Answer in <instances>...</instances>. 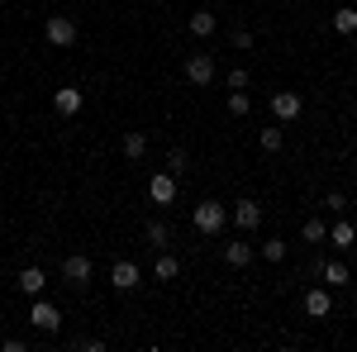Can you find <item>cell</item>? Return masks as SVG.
Returning <instances> with one entry per match:
<instances>
[{
	"label": "cell",
	"mask_w": 357,
	"mask_h": 352,
	"mask_svg": "<svg viewBox=\"0 0 357 352\" xmlns=\"http://www.w3.org/2000/svg\"><path fill=\"white\" fill-rule=\"evenodd\" d=\"M191 224H195V234L215 238L224 224H229V205H220V200H200V205L191 210Z\"/></svg>",
	"instance_id": "6da1fadb"
},
{
	"label": "cell",
	"mask_w": 357,
	"mask_h": 352,
	"mask_svg": "<svg viewBox=\"0 0 357 352\" xmlns=\"http://www.w3.org/2000/svg\"><path fill=\"white\" fill-rule=\"evenodd\" d=\"M43 33H48L53 48H77V20H72V15H48Z\"/></svg>",
	"instance_id": "7a4b0ae2"
},
{
	"label": "cell",
	"mask_w": 357,
	"mask_h": 352,
	"mask_svg": "<svg viewBox=\"0 0 357 352\" xmlns=\"http://www.w3.org/2000/svg\"><path fill=\"white\" fill-rule=\"evenodd\" d=\"M29 324L38 328V333H57V328H62V309L48 305L43 296H33V305H29Z\"/></svg>",
	"instance_id": "3957f363"
},
{
	"label": "cell",
	"mask_w": 357,
	"mask_h": 352,
	"mask_svg": "<svg viewBox=\"0 0 357 352\" xmlns=\"http://www.w3.org/2000/svg\"><path fill=\"white\" fill-rule=\"evenodd\" d=\"M82 105H86V91H82V86H57V91H53V109L62 114V119H77Z\"/></svg>",
	"instance_id": "277c9868"
},
{
	"label": "cell",
	"mask_w": 357,
	"mask_h": 352,
	"mask_svg": "<svg viewBox=\"0 0 357 352\" xmlns=\"http://www.w3.org/2000/svg\"><path fill=\"white\" fill-rule=\"evenodd\" d=\"M91 271H96V267H91V257H86V252H72V257L62 262V281L82 291V286H91Z\"/></svg>",
	"instance_id": "5b68a950"
},
{
	"label": "cell",
	"mask_w": 357,
	"mask_h": 352,
	"mask_svg": "<svg viewBox=\"0 0 357 352\" xmlns=\"http://www.w3.org/2000/svg\"><path fill=\"white\" fill-rule=\"evenodd\" d=\"M181 72H186V82H191V86H210V82H215V57H210V53H191Z\"/></svg>",
	"instance_id": "8992f818"
},
{
	"label": "cell",
	"mask_w": 357,
	"mask_h": 352,
	"mask_svg": "<svg viewBox=\"0 0 357 352\" xmlns=\"http://www.w3.org/2000/svg\"><path fill=\"white\" fill-rule=\"evenodd\" d=\"M301 109H305L301 91H276V95H272V114L281 119V124H291V119H301Z\"/></svg>",
	"instance_id": "52a82bcc"
},
{
	"label": "cell",
	"mask_w": 357,
	"mask_h": 352,
	"mask_svg": "<svg viewBox=\"0 0 357 352\" xmlns=\"http://www.w3.org/2000/svg\"><path fill=\"white\" fill-rule=\"evenodd\" d=\"M148 200H153V205H172V200H176V176H172V171H153Z\"/></svg>",
	"instance_id": "ba28073f"
},
{
	"label": "cell",
	"mask_w": 357,
	"mask_h": 352,
	"mask_svg": "<svg viewBox=\"0 0 357 352\" xmlns=\"http://www.w3.org/2000/svg\"><path fill=\"white\" fill-rule=\"evenodd\" d=\"M301 305H305V314H310V319H329V309H333V300H329L324 286H310V291L301 296Z\"/></svg>",
	"instance_id": "9c48e42d"
},
{
	"label": "cell",
	"mask_w": 357,
	"mask_h": 352,
	"mask_svg": "<svg viewBox=\"0 0 357 352\" xmlns=\"http://www.w3.org/2000/svg\"><path fill=\"white\" fill-rule=\"evenodd\" d=\"M110 281H114V291H134L138 281H143V271H138V262H129V257H119L110 267Z\"/></svg>",
	"instance_id": "30bf717a"
},
{
	"label": "cell",
	"mask_w": 357,
	"mask_h": 352,
	"mask_svg": "<svg viewBox=\"0 0 357 352\" xmlns=\"http://www.w3.org/2000/svg\"><path fill=\"white\" fill-rule=\"evenodd\" d=\"M15 286H20V291H24L29 300H33V296H43V286H48V271H43V267H24L20 276H15Z\"/></svg>",
	"instance_id": "8fae6325"
},
{
	"label": "cell",
	"mask_w": 357,
	"mask_h": 352,
	"mask_svg": "<svg viewBox=\"0 0 357 352\" xmlns=\"http://www.w3.org/2000/svg\"><path fill=\"white\" fill-rule=\"evenodd\" d=\"M119 153H124L129 162H143V158H148V134H143V129H129V134L119 138Z\"/></svg>",
	"instance_id": "7c38bea8"
},
{
	"label": "cell",
	"mask_w": 357,
	"mask_h": 352,
	"mask_svg": "<svg viewBox=\"0 0 357 352\" xmlns=\"http://www.w3.org/2000/svg\"><path fill=\"white\" fill-rule=\"evenodd\" d=\"M234 224H238L243 234H252V229L262 224V205H257V200H238V205H234Z\"/></svg>",
	"instance_id": "4fadbf2b"
},
{
	"label": "cell",
	"mask_w": 357,
	"mask_h": 352,
	"mask_svg": "<svg viewBox=\"0 0 357 352\" xmlns=\"http://www.w3.org/2000/svg\"><path fill=\"white\" fill-rule=\"evenodd\" d=\"M215 29H220L215 10H195V15H191V38H210Z\"/></svg>",
	"instance_id": "5bb4252c"
},
{
	"label": "cell",
	"mask_w": 357,
	"mask_h": 352,
	"mask_svg": "<svg viewBox=\"0 0 357 352\" xmlns=\"http://www.w3.org/2000/svg\"><path fill=\"white\" fill-rule=\"evenodd\" d=\"M329 24H333V33H343V38H348V33H357V10H353V5H338Z\"/></svg>",
	"instance_id": "9a60e30c"
},
{
	"label": "cell",
	"mask_w": 357,
	"mask_h": 352,
	"mask_svg": "<svg viewBox=\"0 0 357 352\" xmlns=\"http://www.w3.org/2000/svg\"><path fill=\"white\" fill-rule=\"evenodd\" d=\"M329 243H333V247H343V252H348V247L357 243V229H353V224H348V219H338V224H329Z\"/></svg>",
	"instance_id": "2e32d148"
},
{
	"label": "cell",
	"mask_w": 357,
	"mask_h": 352,
	"mask_svg": "<svg viewBox=\"0 0 357 352\" xmlns=\"http://www.w3.org/2000/svg\"><path fill=\"white\" fill-rule=\"evenodd\" d=\"M181 276V262L172 257V252H162L158 262H153V281H176Z\"/></svg>",
	"instance_id": "e0dca14e"
},
{
	"label": "cell",
	"mask_w": 357,
	"mask_h": 352,
	"mask_svg": "<svg viewBox=\"0 0 357 352\" xmlns=\"http://www.w3.org/2000/svg\"><path fill=\"white\" fill-rule=\"evenodd\" d=\"M224 262L229 267H248L252 262V243H224Z\"/></svg>",
	"instance_id": "ac0fdd59"
},
{
	"label": "cell",
	"mask_w": 357,
	"mask_h": 352,
	"mask_svg": "<svg viewBox=\"0 0 357 352\" xmlns=\"http://www.w3.org/2000/svg\"><path fill=\"white\" fill-rule=\"evenodd\" d=\"M143 238H148L153 247H167V243H172V229H167L162 219H148V229H143Z\"/></svg>",
	"instance_id": "d6986e66"
},
{
	"label": "cell",
	"mask_w": 357,
	"mask_h": 352,
	"mask_svg": "<svg viewBox=\"0 0 357 352\" xmlns=\"http://www.w3.org/2000/svg\"><path fill=\"white\" fill-rule=\"evenodd\" d=\"M301 234H305V243H329V224L324 219H305Z\"/></svg>",
	"instance_id": "ffe728a7"
},
{
	"label": "cell",
	"mask_w": 357,
	"mask_h": 352,
	"mask_svg": "<svg viewBox=\"0 0 357 352\" xmlns=\"http://www.w3.org/2000/svg\"><path fill=\"white\" fill-rule=\"evenodd\" d=\"M281 143H286L281 129H257V148H262V153H281Z\"/></svg>",
	"instance_id": "44dd1931"
},
{
	"label": "cell",
	"mask_w": 357,
	"mask_h": 352,
	"mask_svg": "<svg viewBox=\"0 0 357 352\" xmlns=\"http://www.w3.org/2000/svg\"><path fill=\"white\" fill-rule=\"evenodd\" d=\"M319 276H324V281H329V286H348V281H353V276H348V267H343V262H324V271H319Z\"/></svg>",
	"instance_id": "7402d4cb"
},
{
	"label": "cell",
	"mask_w": 357,
	"mask_h": 352,
	"mask_svg": "<svg viewBox=\"0 0 357 352\" xmlns=\"http://www.w3.org/2000/svg\"><path fill=\"white\" fill-rule=\"evenodd\" d=\"M186 167H191L186 148H172V153H167V171H172V176H186Z\"/></svg>",
	"instance_id": "603a6c76"
},
{
	"label": "cell",
	"mask_w": 357,
	"mask_h": 352,
	"mask_svg": "<svg viewBox=\"0 0 357 352\" xmlns=\"http://www.w3.org/2000/svg\"><path fill=\"white\" fill-rule=\"evenodd\" d=\"M248 109H252V100H248V91H229V114H234V119H243Z\"/></svg>",
	"instance_id": "cb8c5ba5"
},
{
	"label": "cell",
	"mask_w": 357,
	"mask_h": 352,
	"mask_svg": "<svg viewBox=\"0 0 357 352\" xmlns=\"http://www.w3.org/2000/svg\"><path fill=\"white\" fill-rule=\"evenodd\" d=\"M262 257H267V262H281V257H286V238H267V243H262Z\"/></svg>",
	"instance_id": "d4e9b609"
},
{
	"label": "cell",
	"mask_w": 357,
	"mask_h": 352,
	"mask_svg": "<svg viewBox=\"0 0 357 352\" xmlns=\"http://www.w3.org/2000/svg\"><path fill=\"white\" fill-rule=\"evenodd\" d=\"M229 91H248V72H243V67L229 72Z\"/></svg>",
	"instance_id": "484cf974"
},
{
	"label": "cell",
	"mask_w": 357,
	"mask_h": 352,
	"mask_svg": "<svg viewBox=\"0 0 357 352\" xmlns=\"http://www.w3.org/2000/svg\"><path fill=\"white\" fill-rule=\"evenodd\" d=\"M229 43H234V48H252V33H248V29H234Z\"/></svg>",
	"instance_id": "4316f807"
},
{
	"label": "cell",
	"mask_w": 357,
	"mask_h": 352,
	"mask_svg": "<svg viewBox=\"0 0 357 352\" xmlns=\"http://www.w3.org/2000/svg\"><path fill=\"white\" fill-rule=\"evenodd\" d=\"M324 205H329V210H338V215H343V205H348V195H343V190H329V195H324Z\"/></svg>",
	"instance_id": "83f0119b"
}]
</instances>
